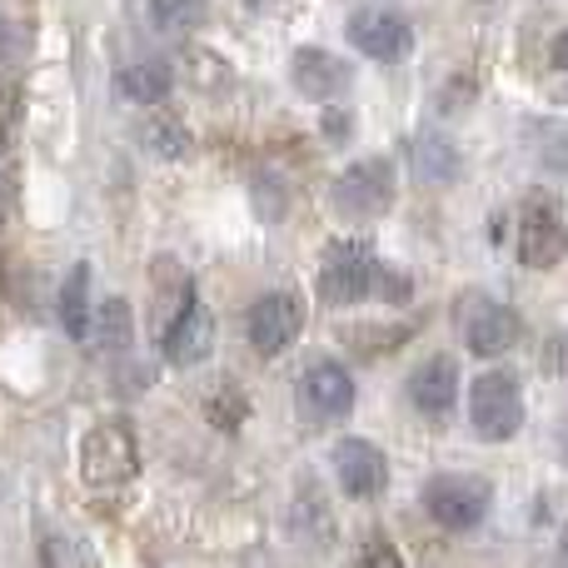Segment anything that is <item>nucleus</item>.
I'll return each instance as SVG.
<instances>
[{"label":"nucleus","mask_w":568,"mask_h":568,"mask_svg":"<svg viewBox=\"0 0 568 568\" xmlns=\"http://www.w3.org/2000/svg\"><path fill=\"white\" fill-rule=\"evenodd\" d=\"M379 250L369 245V240L359 235H339L324 245L320 255V300L329 304V310H349V304H364L374 300V280H379Z\"/></svg>","instance_id":"obj_1"},{"label":"nucleus","mask_w":568,"mask_h":568,"mask_svg":"<svg viewBox=\"0 0 568 568\" xmlns=\"http://www.w3.org/2000/svg\"><path fill=\"white\" fill-rule=\"evenodd\" d=\"M529 419V404H524V384L514 369H484L469 379V424L484 444H509L514 434Z\"/></svg>","instance_id":"obj_2"},{"label":"nucleus","mask_w":568,"mask_h":568,"mask_svg":"<svg viewBox=\"0 0 568 568\" xmlns=\"http://www.w3.org/2000/svg\"><path fill=\"white\" fill-rule=\"evenodd\" d=\"M80 479L100 494L125 489V484L140 479V439L130 429V419H100L80 439Z\"/></svg>","instance_id":"obj_3"},{"label":"nucleus","mask_w":568,"mask_h":568,"mask_svg":"<svg viewBox=\"0 0 568 568\" xmlns=\"http://www.w3.org/2000/svg\"><path fill=\"white\" fill-rule=\"evenodd\" d=\"M394 195H399V165H394L389 155L349 160V165L339 170V180H334V190H329L334 210H339L344 220H359V225L389 215Z\"/></svg>","instance_id":"obj_4"},{"label":"nucleus","mask_w":568,"mask_h":568,"mask_svg":"<svg viewBox=\"0 0 568 568\" xmlns=\"http://www.w3.org/2000/svg\"><path fill=\"white\" fill-rule=\"evenodd\" d=\"M424 514H429L434 524H439L444 534H474L484 519H489L494 509V489L489 479H479V474H434L429 484H424Z\"/></svg>","instance_id":"obj_5"},{"label":"nucleus","mask_w":568,"mask_h":568,"mask_svg":"<svg viewBox=\"0 0 568 568\" xmlns=\"http://www.w3.org/2000/svg\"><path fill=\"white\" fill-rule=\"evenodd\" d=\"M454 324H459L469 354H479V359H499V354H509L514 344L524 339L519 310L504 300H489V294H479V290H469L454 304Z\"/></svg>","instance_id":"obj_6"},{"label":"nucleus","mask_w":568,"mask_h":568,"mask_svg":"<svg viewBox=\"0 0 568 568\" xmlns=\"http://www.w3.org/2000/svg\"><path fill=\"white\" fill-rule=\"evenodd\" d=\"M215 354V314L200 294H185L160 314V359L170 369H195Z\"/></svg>","instance_id":"obj_7"},{"label":"nucleus","mask_w":568,"mask_h":568,"mask_svg":"<svg viewBox=\"0 0 568 568\" xmlns=\"http://www.w3.org/2000/svg\"><path fill=\"white\" fill-rule=\"evenodd\" d=\"M344 40L359 50L364 60H379V65H404L414 55V26L399 10L384 6H364L344 20Z\"/></svg>","instance_id":"obj_8"},{"label":"nucleus","mask_w":568,"mask_h":568,"mask_svg":"<svg viewBox=\"0 0 568 568\" xmlns=\"http://www.w3.org/2000/svg\"><path fill=\"white\" fill-rule=\"evenodd\" d=\"M300 334H304V300L300 294L270 290L245 310V339H250V349L265 354V359L284 354Z\"/></svg>","instance_id":"obj_9"},{"label":"nucleus","mask_w":568,"mask_h":568,"mask_svg":"<svg viewBox=\"0 0 568 568\" xmlns=\"http://www.w3.org/2000/svg\"><path fill=\"white\" fill-rule=\"evenodd\" d=\"M329 464H334V479H339L344 499L369 504V499H379V494L389 489V454H384L374 439L349 434V439L334 444Z\"/></svg>","instance_id":"obj_10"},{"label":"nucleus","mask_w":568,"mask_h":568,"mask_svg":"<svg viewBox=\"0 0 568 568\" xmlns=\"http://www.w3.org/2000/svg\"><path fill=\"white\" fill-rule=\"evenodd\" d=\"M564 210L549 195H529L519 210V260L529 270H559L564 265Z\"/></svg>","instance_id":"obj_11"},{"label":"nucleus","mask_w":568,"mask_h":568,"mask_svg":"<svg viewBox=\"0 0 568 568\" xmlns=\"http://www.w3.org/2000/svg\"><path fill=\"white\" fill-rule=\"evenodd\" d=\"M354 374L344 369L339 359H310V369L300 374V409L310 414L314 424H334L354 414Z\"/></svg>","instance_id":"obj_12"},{"label":"nucleus","mask_w":568,"mask_h":568,"mask_svg":"<svg viewBox=\"0 0 568 568\" xmlns=\"http://www.w3.org/2000/svg\"><path fill=\"white\" fill-rule=\"evenodd\" d=\"M290 80L304 100H314V105H334V100H344L354 90V65L339 60L334 50H324V45H300L290 55Z\"/></svg>","instance_id":"obj_13"},{"label":"nucleus","mask_w":568,"mask_h":568,"mask_svg":"<svg viewBox=\"0 0 568 568\" xmlns=\"http://www.w3.org/2000/svg\"><path fill=\"white\" fill-rule=\"evenodd\" d=\"M459 364L449 354H429L419 359V369L409 374V404L424 414V419H449L454 404H459Z\"/></svg>","instance_id":"obj_14"},{"label":"nucleus","mask_w":568,"mask_h":568,"mask_svg":"<svg viewBox=\"0 0 568 568\" xmlns=\"http://www.w3.org/2000/svg\"><path fill=\"white\" fill-rule=\"evenodd\" d=\"M170 90H175V70L160 55L125 60V65L115 70V95L125 100V105L150 110V105H160V100H170Z\"/></svg>","instance_id":"obj_15"},{"label":"nucleus","mask_w":568,"mask_h":568,"mask_svg":"<svg viewBox=\"0 0 568 568\" xmlns=\"http://www.w3.org/2000/svg\"><path fill=\"white\" fill-rule=\"evenodd\" d=\"M90 265L80 260V265H70V275L60 280V294H55V320L60 329H65V339L75 344H90V310H95V300H90Z\"/></svg>","instance_id":"obj_16"},{"label":"nucleus","mask_w":568,"mask_h":568,"mask_svg":"<svg viewBox=\"0 0 568 568\" xmlns=\"http://www.w3.org/2000/svg\"><path fill=\"white\" fill-rule=\"evenodd\" d=\"M409 165L424 185H454L464 160L454 150V140H444L439 130H419V135H409Z\"/></svg>","instance_id":"obj_17"},{"label":"nucleus","mask_w":568,"mask_h":568,"mask_svg":"<svg viewBox=\"0 0 568 568\" xmlns=\"http://www.w3.org/2000/svg\"><path fill=\"white\" fill-rule=\"evenodd\" d=\"M90 339H95L100 354H110V359L130 354V344H135V310H130L125 294H110V300H100L95 310H90Z\"/></svg>","instance_id":"obj_18"},{"label":"nucleus","mask_w":568,"mask_h":568,"mask_svg":"<svg viewBox=\"0 0 568 568\" xmlns=\"http://www.w3.org/2000/svg\"><path fill=\"white\" fill-rule=\"evenodd\" d=\"M135 16H145L150 30H195L210 20V0H130Z\"/></svg>","instance_id":"obj_19"},{"label":"nucleus","mask_w":568,"mask_h":568,"mask_svg":"<svg viewBox=\"0 0 568 568\" xmlns=\"http://www.w3.org/2000/svg\"><path fill=\"white\" fill-rule=\"evenodd\" d=\"M140 145L150 150V155H160V160H185L190 150V125L185 120H175V115H155V120H145V130H140Z\"/></svg>","instance_id":"obj_20"},{"label":"nucleus","mask_w":568,"mask_h":568,"mask_svg":"<svg viewBox=\"0 0 568 568\" xmlns=\"http://www.w3.org/2000/svg\"><path fill=\"white\" fill-rule=\"evenodd\" d=\"M205 414H210V424H215V429H225V434H235L240 424L250 419V399L240 389H220V394H210V404H205Z\"/></svg>","instance_id":"obj_21"},{"label":"nucleus","mask_w":568,"mask_h":568,"mask_svg":"<svg viewBox=\"0 0 568 568\" xmlns=\"http://www.w3.org/2000/svg\"><path fill=\"white\" fill-rule=\"evenodd\" d=\"M16 125H20V90L16 85H0V160H6Z\"/></svg>","instance_id":"obj_22"},{"label":"nucleus","mask_w":568,"mask_h":568,"mask_svg":"<svg viewBox=\"0 0 568 568\" xmlns=\"http://www.w3.org/2000/svg\"><path fill=\"white\" fill-rule=\"evenodd\" d=\"M26 55V26L10 16H0V70L16 65V60Z\"/></svg>","instance_id":"obj_23"},{"label":"nucleus","mask_w":568,"mask_h":568,"mask_svg":"<svg viewBox=\"0 0 568 568\" xmlns=\"http://www.w3.org/2000/svg\"><path fill=\"white\" fill-rule=\"evenodd\" d=\"M359 564H364V568H379V564H384V568H399V564H404V554L394 549V544L384 539V534H374V539L359 549Z\"/></svg>","instance_id":"obj_24"},{"label":"nucleus","mask_w":568,"mask_h":568,"mask_svg":"<svg viewBox=\"0 0 568 568\" xmlns=\"http://www.w3.org/2000/svg\"><path fill=\"white\" fill-rule=\"evenodd\" d=\"M324 135H329V145H349V135H354V115H349V110L324 105Z\"/></svg>","instance_id":"obj_25"},{"label":"nucleus","mask_w":568,"mask_h":568,"mask_svg":"<svg viewBox=\"0 0 568 568\" xmlns=\"http://www.w3.org/2000/svg\"><path fill=\"white\" fill-rule=\"evenodd\" d=\"M255 190H265V195H270V200H255V205H260V215L275 225V220L284 215V195L275 190V175H255Z\"/></svg>","instance_id":"obj_26"},{"label":"nucleus","mask_w":568,"mask_h":568,"mask_svg":"<svg viewBox=\"0 0 568 568\" xmlns=\"http://www.w3.org/2000/svg\"><path fill=\"white\" fill-rule=\"evenodd\" d=\"M549 65H554V70H564V65H568V60H564V36H554V45H549Z\"/></svg>","instance_id":"obj_27"}]
</instances>
